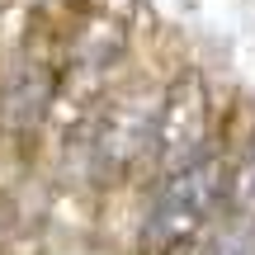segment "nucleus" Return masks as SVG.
Segmentation results:
<instances>
[{
    "mask_svg": "<svg viewBox=\"0 0 255 255\" xmlns=\"http://www.w3.org/2000/svg\"><path fill=\"white\" fill-rule=\"evenodd\" d=\"M222 194H227V165L218 156H199L194 165L165 175L142 222L137 255H175L180 246H189L203 232V222L213 218V208L222 203Z\"/></svg>",
    "mask_w": 255,
    "mask_h": 255,
    "instance_id": "1",
    "label": "nucleus"
},
{
    "mask_svg": "<svg viewBox=\"0 0 255 255\" xmlns=\"http://www.w3.org/2000/svg\"><path fill=\"white\" fill-rule=\"evenodd\" d=\"M208 146V90H203L199 71H180L161 90V109H156V137L151 156L161 165V175H175L184 165H194Z\"/></svg>",
    "mask_w": 255,
    "mask_h": 255,
    "instance_id": "2",
    "label": "nucleus"
},
{
    "mask_svg": "<svg viewBox=\"0 0 255 255\" xmlns=\"http://www.w3.org/2000/svg\"><path fill=\"white\" fill-rule=\"evenodd\" d=\"M156 109H161V95H123L104 114H95V132H90L95 170L123 175L142 151H151Z\"/></svg>",
    "mask_w": 255,
    "mask_h": 255,
    "instance_id": "3",
    "label": "nucleus"
},
{
    "mask_svg": "<svg viewBox=\"0 0 255 255\" xmlns=\"http://www.w3.org/2000/svg\"><path fill=\"white\" fill-rule=\"evenodd\" d=\"M52 100H57V76L43 71V66H33V62H19L14 71H9L5 90H0V109H5V119L14 128L19 123H38Z\"/></svg>",
    "mask_w": 255,
    "mask_h": 255,
    "instance_id": "4",
    "label": "nucleus"
},
{
    "mask_svg": "<svg viewBox=\"0 0 255 255\" xmlns=\"http://www.w3.org/2000/svg\"><path fill=\"white\" fill-rule=\"evenodd\" d=\"M222 203L232 208V218L255 222V132L246 137L237 165L227 170V194H222Z\"/></svg>",
    "mask_w": 255,
    "mask_h": 255,
    "instance_id": "5",
    "label": "nucleus"
},
{
    "mask_svg": "<svg viewBox=\"0 0 255 255\" xmlns=\"http://www.w3.org/2000/svg\"><path fill=\"white\" fill-rule=\"evenodd\" d=\"M227 255H255V241H241V246H232Z\"/></svg>",
    "mask_w": 255,
    "mask_h": 255,
    "instance_id": "6",
    "label": "nucleus"
}]
</instances>
